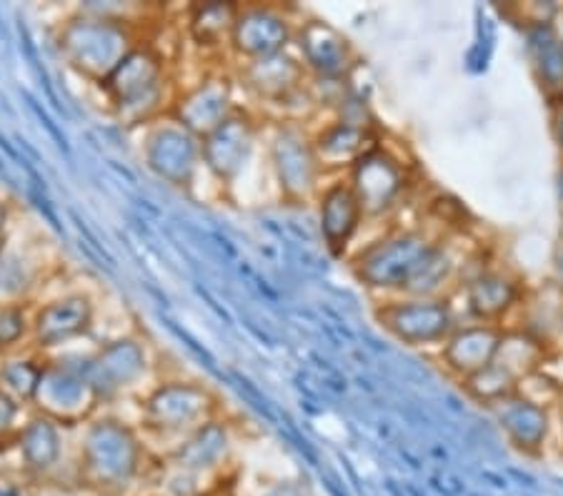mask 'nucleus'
<instances>
[{
    "label": "nucleus",
    "instance_id": "nucleus-30",
    "mask_svg": "<svg viewBox=\"0 0 563 496\" xmlns=\"http://www.w3.org/2000/svg\"><path fill=\"white\" fill-rule=\"evenodd\" d=\"M508 15H514L516 23H523V31H536V29H549V25H556L559 15L563 8L556 3H516L506 8Z\"/></svg>",
    "mask_w": 563,
    "mask_h": 496
},
{
    "label": "nucleus",
    "instance_id": "nucleus-12",
    "mask_svg": "<svg viewBox=\"0 0 563 496\" xmlns=\"http://www.w3.org/2000/svg\"><path fill=\"white\" fill-rule=\"evenodd\" d=\"M143 161L163 184L188 191L196 184L198 170L203 168L201 139L176 123L170 115H163V119L145 125Z\"/></svg>",
    "mask_w": 563,
    "mask_h": 496
},
{
    "label": "nucleus",
    "instance_id": "nucleus-8",
    "mask_svg": "<svg viewBox=\"0 0 563 496\" xmlns=\"http://www.w3.org/2000/svg\"><path fill=\"white\" fill-rule=\"evenodd\" d=\"M346 180L356 191L366 219H388L408 201L416 186L411 164L384 139L349 170Z\"/></svg>",
    "mask_w": 563,
    "mask_h": 496
},
{
    "label": "nucleus",
    "instance_id": "nucleus-35",
    "mask_svg": "<svg viewBox=\"0 0 563 496\" xmlns=\"http://www.w3.org/2000/svg\"><path fill=\"white\" fill-rule=\"evenodd\" d=\"M0 496H29L25 486H21L13 480H0Z\"/></svg>",
    "mask_w": 563,
    "mask_h": 496
},
{
    "label": "nucleus",
    "instance_id": "nucleus-24",
    "mask_svg": "<svg viewBox=\"0 0 563 496\" xmlns=\"http://www.w3.org/2000/svg\"><path fill=\"white\" fill-rule=\"evenodd\" d=\"M529 38V60L536 84L547 93L549 103L563 98V33L556 25L526 33Z\"/></svg>",
    "mask_w": 563,
    "mask_h": 496
},
{
    "label": "nucleus",
    "instance_id": "nucleus-36",
    "mask_svg": "<svg viewBox=\"0 0 563 496\" xmlns=\"http://www.w3.org/2000/svg\"><path fill=\"white\" fill-rule=\"evenodd\" d=\"M556 431L563 447V389L556 394Z\"/></svg>",
    "mask_w": 563,
    "mask_h": 496
},
{
    "label": "nucleus",
    "instance_id": "nucleus-33",
    "mask_svg": "<svg viewBox=\"0 0 563 496\" xmlns=\"http://www.w3.org/2000/svg\"><path fill=\"white\" fill-rule=\"evenodd\" d=\"M551 278L556 284L563 286V241L556 243V249H553V256H551Z\"/></svg>",
    "mask_w": 563,
    "mask_h": 496
},
{
    "label": "nucleus",
    "instance_id": "nucleus-27",
    "mask_svg": "<svg viewBox=\"0 0 563 496\" xmlns=\"http://www.w3.org/2000/svg\"><path fill=\"white\" fill-rule=\"evenodd\" d=\"M231 449V431L225 421L216 419L198 429L196 434L184 439V444L176 449V464L184 472H206L216 464H221Z\"/></svg>",
    "mask_w": 563,
    "mask_h": 496
},
{
    "label": "nucleus",
    "instance_id": "nucleus-21",
    "mask_svg": "<svg viewBox=\"0 0 563 496\" xmlns=\"http://www.w3.org/2000/svg\"><path fill=\"white\" fill-rule=\"evenodd\" d=\"M504 333L506 327H498V323L461 319L459 327L453 329L451 337L439 349L441 366L459 384L466 382V378L476 376L492 364L498 346H501Z\"/></svg>",
    "mask_w": 563,
    "mask_h": 496
},
{
    "label": "nucleus",
    "instance_id": "nucleus-38",
    "mask_svg": "<svg viewBox=\"0 0 563 496\" xmlns=\"http://www.w3.org/2000/svg\"><path fill=\"white\" fill-rule=\"evenodd\" d=\"M274 496H296V494H294V492H288V489H286V492H276Z\"/></svg>",
    "mask_w": 563,
    "mask_h": 496
},
{
    "label": "nucleus",
    "instance_id": "nucleus-19",
    "mask_svg": "<svg viewBox=\"0 0 563 496\" xmlns=\"http://www.w3.org/2000/svg\"><path fill=\"white\" fill-rule=\"evenodd\" d=\"M258 133L261 123L256 115L251 113V108L239 106L229 119L201 141L203 168L218 180V184H235L251 161Z\"/></svg>",
    "mask_w": 563,
    "mask_h": 496
},
{
    "label": "nucleus",
    "instance_id": "nucleus-37",
    "mask_svg": "<svg viewBox=\"0 0 563 496\" xmlns=\"http://www.w3.org/2000/svg\"><path fill=\"white\" fill-rule=\"evenodd\" d=\"M559 194H561V206H563V166H561V174H559Z\"/></svg>",
    "mask_w": 563,
    "mask_h": 496
},
{
    "label": "nucleus",
    "instance_id": "nucleus-9",
    "mask_svg": "<svg viewBox=\"0 0 563 496\" xmlns=\"http://www.w3.org/2000/svg\"><path fill=\"white\" fill-rule=\"evenodd\" d=\"M268 158L278 191L288 203H313L323 191V168L313 148V131L301 121H280L268 141Z\"/></svg>",
    "mask_w": 563,
    "mask_h": 496
},
{
    "label": "nucleus",
    "instance_id": "nucleus-28",
    "mask_svg": "<svg viewBox=\"0 0 563 496\" xmlns=\"http://www.w3.org/2000/svg\"><path fill=\"white\" fill-rule=\"evenodd\" d=\"M45 364H48V356L43 354L3 361V366H0V389L11 394L15 401L33 404L35 392H38L45 372Z\"/></svg>",
    "mask_w": 563,
    "mask_h": 496
},
{
    "label": "nucleus",
    "instance_id": "nucleus-2",
    "mask_svg": "<svg viewBox=\"0 0 563 496\" xmlns=\"http://www.w3.org/2000/svg\"><path fill=\"white\" fill-rule=\"evenodd\" d=\"M141 41L143 31L135 25L88 13L84 8L66 18L56 33L66 66L96 86H101Z\"/></svg>",
    "mask_w": 563,
    "mask_h": 496
},
{
    "label": "nucleus",
    "instance_id": "nucleus-13",
    "mask_svg": "<svg viewBox=\"0 0 563 496\" xmlns=\"http://www.w3.org/2000/svg\"><path fill=\"white\" fill-rule=\"evenodd\" d=\"M296 53L316 84H351L361 53L346 33L323 18H306L296 31Z\"/></svg>",
    "mask_w": 563,
    "mask_h": 496
},
{
    "label": "nucleus",
    "instance_id": "nucleus-25",
    "mask_svg": "<svg viewBox=\"0 0 563 496\" xmlns=\"http://www.w3.org/2000/svg\"><path fill=\"white\" fill-rule=\"evenodd\" d=\"M18 449L31 472H51L63 456V427L43 414H35L18 431Z\"/></svg>",
    "mask_w": 563,
    "mask_h": 496
},
{
    "label": "nucleus",
    "instance_id": "nucleus-32",
    "mask_svg": "<svg viewBox=\"0 0 563 496\" xmlns=\"http://www.w3.org/2000/svg\"><path fill=\"white\" fill-rule=\"evenodd\" d=\"M551 131H553V139H556V146L563 156V98L559 101H551Z\"/></svg>",
    "mask_w": 563,
    "mask_h": 496
},
{
    "label": "nucleus",
    "instance_id": "nucleus-39",
    "mask_svg": "<svg viewBox=\"0 0 563 496\" xmlns=\"http://www.w3.org/2000/svg\"><path fill=\"white\" fill-rule=\"evenodd\" d=\"M561 241H563V206H561Z\"/></svg>",
    "mask_w": 563,
    "mask_h": 496
},
{
    "label": "nucleus",
    "instance_id": "nucleus-40",
    "mask_svg": "<svg viewBox=\"0 0 563 496\" xmlns=\"http://www.w3.org/2000/svg\"><path fill=\"white\" fill-rule=\"evenodd\" d=\"M561 356H563V349H561Z\"/></svg>",
    "mask_w": 563,
    "mask_h": 496
},
{
    "label": "nucleus",
    "instance_id": "nucleus-20",
    "mask_svg": "<svg viewBox=\"0 0 563 496\" xmlns=\"http://www.w3.org/2000/svg\"><path fill=\"white\" fill-rule=\"evenodd\" d=\"M316 211L325 249L335 258L351 256L353 241H356L363 223L368 219L346 176L333 178L331 184L323 186V191L316 198Z\"/></svg>",
    "mask_w": 563,
    "mask_h": 496
},
{
    "label": "nucleus",
    "instance_id": "nucleus-5",
    "mask_svg": "<svg viewBox=\"0 0 563 496\" xmlns=\"http://www.w3.org/2000/svg\"><path fill=\"white\" fill-rule=\"evenodd\" d=\"M374 319L404 346L441 349L461 323V311L449 296H388L376 301Z\"/></svg>",
    "mask_w": 563,
    "mask_h": 496
},
{
    "label": "nucleus",
    "instance_id": "nucleus-31",
    "mask_svg": "<svg viewBox=\"0 0 563 496\" xmlns=\"http://www.w3.org/2000/svg\"><path fill=\"white\" fill-rule=\"evenodd\" d=\"M21 411H23V404L15 401L11 394H5L0 389V439L5 437H15L18 439V419H21Z\"/></svg>",
    "mask_w": 563,
    "mask_h": 496
},
{
    "label": "nucleus",
    "instance_id": "nucleus-29",
    "mask_svg": "<svg viewBox=\"0 0 563 496\" xmlns=\"http://www.w3.org/2000/svg\"><path fill=\"white\" fill-rule=\"evenodd\" d=\"M31 321L33 313H29L23 304H8L0 309V351L15 349L23 339H31Z\"/></svg>",
    "mask_w": 563,
    "mask_h": 496
},
{
    "label": "nucleus",
    "instance_id": "nucleus-4",
    "mask_svg": "<svg viewBox=\"0 0 563 496\" xmlns=\"http://www.w3.org/2000/svg\"><path fill=\"white\" fill-rule=\"evenodd\" d=\"M221 414L218 394L201 382L190 378H170L161 382L143 394L141 423L145 431L158 437H184L196 434L206 423H211Z\"/></svg>",
    "mask_w": 563,
    "mask_h": 496
},
{
    "label": "nucleus",
    "instance_id": "nucleus-11",
    "mask_svg": "<svg viewBox=\"0 0 563 496\" xmlns=\"http://www.w3.org/2000/svg\"><path fill=\"white\" fill-rule=\"evenodd\" d=\"M233 76L235 84L258 103L278 108H294L298 101L318 103L311 74H308L303 60L294 51L239 63Z\"/></svg>",
    "mask_w": 563,
    "mask_h": 496
},
{
    "label": "nucleus",
    "instance_id": "nucleus-14",
    "mask_svg": "<svg viewBox=\"0 0 563 496\" xmlns=\"http://www.w3.org/2000/svg\"><path fill=\"white\" fill-rule=\"evenodd\" d=\"M151 356L145 341L139 337H118L98 346L86 359V372L101 404H111L121 396L141 389L148 378Z\"/></svg>",
    "mask_w": 563,
    "mask_h": 496
},
{
    "label": "nucleus",
    "instance_id": "nucleus-22",
    "mask_svg": "<svg viewBox=\"0 0 563 496\" xmlns=\"http://www.w3.org/2000/svg\"><path fill=\"white\" fill-rule=\"evenodd\" d=\"M380 141L374 123L333 119L313 131V148L325 178H341Z\"/></svg>",
    "mask_w": 563,
    "mask_h": 496
},
{
    "label": "nucleus",
    "instance_id": "nucleus-16",
    "mask_svg": "<svg viewBox=\"0 0 563 496\" xmlns=\"http://www.w3.org/2000/svg\"><path fill=\"white\" fill-rule=\"evenodd\" d=\"M298 23L284 5L249 3L235 18L229 51L239 63L258 60L290 51L296 43Z\"/></svg>",
    "mask_w": 563,
    "mask_h": 496
},
{
    "label": "nucleus",
    "instance_id": "nucleus-15",
    "mask_svg": "<svg viewBox=\"0 0 563 496\" xmlns=\"http://www.w3.org/2000/svg\"><path fill=\"white\" fill-rule=\"evenodd\" d=\"M501 429L508 444L529 459L547 454L549 441L556 431V404L539 399L526 389L486 409Z\"/></svg>",
    "mask_w": 563,
    "mask_h": 496
},
{
    "label": "nucleus",
    "instance_id": "nucleus-26",
    "mask_svg": "<svg viewBox=\"0 0 563 496\" xmlns=\"http://www.w3.org/2000/svg\"><path fill=\"white\" fill-rule=\"evenodd\" d=\"M239 3H198L188 11V38L201 51H229Z\"/></svg>",
    "mask_w": 563,
    "mask_h": 496
},
{
    "label": "nucleus",
    "instance_id": "nucleus-18",
    "mask_svg": "<svg viewBox=\"0 0 563 496\" xmlns=\"http://www.w3.org/2000/svg\"><path fill=\"white\" fill-rule=\"evenodd\" d=\"M96 327V301L86 291H68L45 301L33 311L31 344L48 356L73 341L88 337Z\"/></svg>",
    "mask_w": 563,
    "mask_h": 496
},
{
    "label": "nucleus",
    "instance_id": "nucleus-7",
    "mask_svg": "<svg viewBox=\"0 0 563 496\" xmlns=\"http://www.w3.org/2000/svg\"><path fill=\"white\" fill-rule=\"evenodd\" d=\"M143 444L131 423L96 417L86 423L80 441V469L98 486H125L139 474Z\"/></svg>",
    "mask_w": 563,
    "mask_h": 496
},
{
    "label": "nucleus",
    "instance_id": "nucleus-17",
    "mask_svg": "<svg viewBox=\"0 0 563 496\" xmlns=\"http://www.w3.org/2000/svg\"><path fill=\"white\" fill-rule=\"evenodd\" d=\"M235 86L239 84H235L233 70H208L196 84L178 90L168 115L203 141L239 108Z\"/></svg>",
    "mask_w": 563,
    "mask_h": 496
},
{
    "label": "nucleus",
    "instance_id": "nucleus-6",
    "mask_svg": "<svg viewBox=\"0 0 563 496\" xmlns=\"http://www.w3.org/2000/svg\"><path fill=\"white\" fill-rule=\"evenodd\" d=\"M526 291H529V282L511 264L478 256L463 276L456 296L463 301L461 309L466 321L508 327L516 311L521 309Z\"/></svg>",
    "mask_w": 563,
    "mask_h": 496
},
{
    "label": "nucleus",
    "instance_id": "nucleus-10",
    "mask_svg": "<svg viewBox=\"0 0 563 496\" xmlns=\"http://www.w3.org/2000/svg\"><path fill=\"white\" fill-rule=\"evenodd\" d=\"M33 411L60 423L63 429L80 427L98 417L101 399L90 384L86 361L73 364L68 359H51L45 364L38 392L33 399Z\"/></svg>",
    "mask_w": 563,
    "mask_h": 496
},
{
    "label": "nucleus",
    "instance_id": "nucleus-23",
    "mask_svg": "<svg viewBox=\"0 0 563 496\" xmlns=\"http://www.w3.org/2000/svg\"><path fill=\"white\" fill-rule=\"evenodd\" d=\"M508 327L526 331L559 356L563 349V286L551 276L547 282L529 284L521 309Z\"/></svg>",
    "mask_w": 563,
    "mask_h": 496
},
{
    "label": "nucleus",
    "instance_id": "nucleus-34",
    "mask_svg": "<svg viewBox=\"0 0 563 496\" xmlns=\"http://www.w3.org/2000/svg\"><path fill=\"white\" fill-rule=\"evenodd\" d=\"M8 221H11V211H8L5 201H0V256H3L8 241Z\"/></svg>",
    "mask_w": 563,
    "mask_h": 496
},
{
    "label": "nucleus",
    "instance_id": "nucleus-1",
    "mask_svg": "<svg viewBox=\"0 0 563 496\" xmlns=\"http://www.w3.org/2000/svg\"><path fill=\"white\" fill-rule=\"evenodd\" d=\"M101 90L121 125H151L168 115L178 90H174L168 60L156 43L141 41L123 58Z\"/></svg>",
    "mask_w": 563,
    "mask_h": 496
},
{
    "label": "nucleus",
    "instance_id": "nucleus-3",
    "mask_svg": "<svg viewBox=\"0 0 563 496\" xmlns=\"http://www.w3.org/2000/svg\"><path fill=\"white\" fill-rule=\"evenodd\" d=\"M553 359H556V354L543 346L541 341H536L521 329L506 327L501 346H498L492 364L484 372L461 382V389L471 401L481 404L484 409H492L494 404L526 389L536 376L543 374V368Z\"/></svg>",
    "mask_w": 563,
    "mask_h": 496
}]
</instances>
